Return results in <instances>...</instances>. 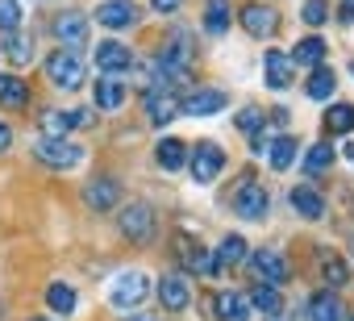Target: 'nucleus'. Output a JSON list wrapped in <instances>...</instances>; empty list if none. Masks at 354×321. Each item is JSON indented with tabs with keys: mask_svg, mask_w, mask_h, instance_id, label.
Listing matches in <instances>:
<instances>
[{
	"mask_svg": "<svg viewBox=\"0 0 354 321\" xmlns=\"http://www.w3.org/2000/svg\"><path fill=\"white\" fill-rule=\"evenodd\" d=\"M46 75H50V84H55V88H63V92H75V88L84 84V59L59 46V51L46 59Z\"/></svg>",
	"mask_w": 354,
	"mask_h": 321,
	"instance_id": "obj_1",
	"label": "nucleus"
},
{
	"mask_svg": "<svg viewBox=\"0 0 354 321\" xmlns=\"http://www.w3.org/2000/svg\"><path fill=\"white\" fill-rule=\"evenodd\" d=\"M121 234L129 238V242H150L154 238V209L146 205V201H133V205H125L121 209Z\"/></svg>",
	"mask_w": 354,
	"mask_h": 321,
	"instance_id": "obj_2",
	"label": "nucleus"
},
{
	"mask_svg": "<svg viewBox=\"0 0 354 321\" xmlns=\"http://www.w3.org/2000/svg\"><path fill=\"white\" fill-rule=\"evenodd\" d=\"M38 158H42L46 167L67 172V167H75L80 158H84V146H75V142H67V138H42V142H38Z\"/></svg>",
	"mask_w": 354,
	"mask_h": 321,
	"instance_id": "obj_3",
	"label": "nucleus"
},
{
	"mask_svg": "<svg viewBox=\"0 0 354 321\" xmlns=\"http://www.w3.org/2000/svg\"><path fill=\"white\" fill-rule=\"evenodd\" d=\"M188 167H192L196 184H213V180L221 176V167H225V154H221L217 142H201V146L192 150V158H188Z\"/></svg>",
	"mask_w": 354,
	"mask_h": 321,
	"instance_id": "obj_4",
	"label": "nucleus"
},
{
	"mask_svg": "<svg viewBox=\"0 0 354 321\" xmlns=\"http://www.w3.org/2000/svg\"><path fill=\"white\" fill-rule=\"evenodd\" d=\"M267 188L263 184H254V180H242V188L234 192V209L246 217V221H263L267 217Z\"/></svg>",
	"mask_w": 354,
	"mask_h": 321,
	"instance_id": "obj_5",
	"label": "nucleus"
},
{
	"mask_svg": "<svg viewBox=\"0 0 354 321\" xmlns=\"http://www.w3.org/2000/svg\"><path fill=\"white\" fill-rule=\"evenodd\" d=\"M171 246H175V255H180V263H184L188 271H201V275H205V271H217V263L209 259V250H205L192 234H175Z\"/></svg>",
	"mask_w": 354,
	"mask_h": 321,
	"instance_id": "obj_6",
	"label": "nucleus"
},
{
	"mask_svg": "<svg viewBox=\"0 0 354 321\" xmlns=\"http://www.w3.org/2000/svg\"><path fill=\"white\" fill-rule=\"evenodd\" d=\"M96 26L129 30V26H138V5H133V0H104V5L96 9Z\"/></svg>",
	"mask_w": 354,
	"mask_h": 321,
	"instance_id": "obj_7",
	"label": "nucleus"
},
{
	"mask_svg": "<svg viewBox=\"0 0 354 321\" xmlns=\"http://www.w3.org/2000/svg\"><path fill=\"white\" fill-rule=\"evenodd\" d=\"M242 26H246L250 38H271V34L279 30V13H275L271 5H259V0H254V5L242 9Z\"/></svg>",
	"mask_w": 354,
	"mask_h": 321,
	"instance_id": "obj_8",
	"label": "nucleus"
},
{
	"mask_svg": "<svg viewBox=\"0 0 354 321\" xmlns=\"http://www.w3.org/2000/svg\"><path fill=\"white\" fill-rule=\"evenodd\" d=\"M142 296H146V275H142V271L117 275V284H113V292H109V300H113L117 309H133V304H142Z\"/></svg>",
	"mask_w": 354,
	"mask_h": 321,
	"instance_id": "obj_9",
	"label": "nucleus"
},
{
	"mask_svg": "<svg viewBox=\"0 0 354 321\" xmlns=\"http://www.w3.org/2000/svg\"><path fill=\"white\" fill-rule=\"evenodd\" d=\"M221 109H225V92H217V88H196L180 100V113H188V117H209Z\"/></svg>",
	"mask_w": 354,
	"mask_h": 321,
	"instance_id": "obj_10",
	"label": "nucleus"
},
{
	"mask_svg": "<svg viewBox=\"0 0 354 321\" xmlns=\"http://www.w3.org/2000/svg\"><path fill=\"white\" fill-rule=\"evenodd\" d=\"M154 292H158V300H162L167 313H180V309H188V300H192V288H188L184 275H162Z\"/></svg>",
	"mask_w": 354,
	"mask_h": 321,
	"instance_id": "obj_11",
	"label": "nucleus"
},
{
	"mask_svg": "<svg viewBox=\"0 0 354 321\" xmlns=\"http://www.w3.org/2000/svg\"><path fill=\"white\" fill-rule=\"evenodd\" d=\"M0 55H5L13 67H26V63H34V38L21 34V30L0 34Z\"/></svg>",
	"mask_w": 354,
	"mask_h": 321,
	"instance_id": "obj_12",
	"label": "nucleus"
},
{
	"mask_svg": "<svg viewBox=\"0 0 354 321\" xmlns=\"http://www.w3.org/2000/svg\"><path fill=\"white\" fill-rule=\"evenodd\" d=\"M55 34H59L63 46H84V42H88V21H84V13H59V17H55Z\"/></svg>",
	"mask_w": 354,
	"mask_h": 321,
	"instance_id": "obj_13",
	"label": "nucleus"
},
{
	"mask_svg": "<svg viewBox=\"0 0 354 321\" xmlns=\"http://www.w3.org/2000/svg\"><path fill=\"white\" fill-rule=\"evenodd\" d=\"M288 201H292V209H296L300 217H308V221H321V217H325V201H321V192H317V188H308V184L292 188V192H288Z\"/></svg>",
	"mask_w": 354,
	"mask_h": 321,
	"instance_id": "obj_14",
	"label": "nucleus"
},
{
	"mask_svg": "<svg viewBox=\"0 0 354 321\" xmlns=\"http://www.w3.org/2000/svg\"><path fill=\"white\" fill-rule=\"evenodd\" d=\"M129 63H133L129 46H121V42H100L96 46V67L100 71H129Z\"/></svg>",
	"mask_w": 354,
	"mask_h": 321,
	"instance_id": "obj_15",
	"label": "nucleus"
},
{
	"mask_svg": "<svg viewBox=\"0 0 354 321\" xmlns=\"http://www.w3.org/2000/svg\"><path fill=\"white\" fill-rule=\"evenodd\" d=\"M254 271H259L263 284H283L288 279V263L275 250H254Z\"/></svg>",
	"mask_w": 354,
	"mask_h": 321,
	"instance_id": "obj_16",
	"label": "nucleus"
},
{
	"mask_svg": "<svg viewBox=\"0 0 354 321\" xmlns=\"http://www.w3.org/2000/svg\"><path fill=\"white\" fill-rule=\"evenodd\" d=\"M217 317L221 321H250V300L242 292L225 288V292H217Z\"/></svg>",
	"mask_w": 354,
	"mask_h": 321,
	"instance_id": "obj_17",
	"label": "nucleus"
},
{
	"mask_svg": "<svg viewBox=\"0 0 354 321\" xmlns=\"http://www.w3.org/2000/svg\"><path fill=\"white\" fill-rule=\"evenodd\" d=\"M263 67H267V84L271 88H288L292 84V59H288V51H267V59H263Z\"/></svg>",
	"mask_w": 354,
	"mask_h": 321,
	"instance_id": "obj_18",
	"label": "nucleus"
},
{
	"mask_svg": "<svg viewBox=\"0 0 354 321\" xmlns=\"http://www.w3.org/2000/svg\"><path fill=\"white\" fill-rule=\"evenodd\" d=\"M146 113H150V121H154V125H167L175 113H180V100H175L171 92H162V96H158V88H150V92H146Z\"/></svg>",
	"mask_w": 354,
	"mask_h": 321,
	"instance_id": "obj_19",
	"label": "nucleus"
},
{
	"mask_svg": "<svg viewBox=\"0 0 354 321\" xmlns=\"http://www.w3.org/2000/svg\"><path fill=\"white\" fill-rule=\"evenodd\" d=\"M117 196H121V188H117V180H109V176H104V180H92L88 192H84V201H88L96 213H100V209H113Z\"/></svg>",
	"mask_w": 354,
	"mask_h": 321,
	"instance_id": "obj_20",
	"label": "nucleus"
},
{
	"mask_svg": "<svg viewBox=\"0 0 354 321\" xmlns=\"http://www.w3.org/2000/svg\"><path fill=\"white\" fill-rule=\"evenodd\" d=\"M154 154H158V167H162V172H180V167L188 163V146H184L180 138H162Z\"/></svg>",
	"mask_w": 354,
	"mask_h": 321,
	"instance_id": "obj_21",
	"label": "nucleus"
},
{
	"mask_svg": "<svg viewBox=\"0 0 354 321\" xmlns=\"http://www.w3.org/2000/svg\"><path fill=\"white\" fill-rule=\"evenodd\" d=\"M325 55H329V51H325L321 38H304V42H296V51H292L288 59H292V67H321Z\"/></svg>",
	"mask_w": 354,
	"mask_h": 321,
	"instance_id": "obj_22",
	"label": "nucleus"
},
{
	"mask_svg": "<svg viewBox=\"0 0 354 321\" xmlns=\"http://www.w3.org/2000/svg\"><path fill=\"white\" fill-rule=\"evenodd\" d=\"M333 88H337L333 67H325V63H321V67H313V75H308V88H304V92H308L313 100H329V96H333Z\"/></svg>",
	"mask_w": 354,
	"mask_h": 321,
	"instance_id": "obj_23",
	"label": "nucleus"
},
{
	"mask_svg": "<svg viewBox=\"0 0 354 321\" xmlns=\"http://www.w3.org/2000/svg\"><path fill=\"white\" fill-rule=\"evenodd\" d=\"M308 321H342V304L333 292H317L308 300Z\"/></svg>",
	"mask_w": 354,
	"mask_h": 321,
	"instance_id": "obj_24",
	"label": "nucleus"
},
{
	"mask_svg": "<svg viewBox=\"0 0 354 321\" xmlns=\"http://www.w3.org/2000/svg\"><path fill=\"white\" fill-rule=\"evenodd\" d=\"M0 104L5 109H26L30 104V88L13 75H0Z\"/></svg>",
	"mask_w": 354,
	"mask_h": 321,
	"instance_id": "obj_25",
	"label": "nucleus"
},
{
	"mask_svg": "<svg viewBox=\"0 0 354 321\" xmlns=\"http://www.w3.org/2000/svg\"><path fill=\"white\" fill-rule=\"evenodd\" d=\"M267 154H271V167H275V172H288V167L296 163V138H288V134L275 138V142L267 146Z\"/></svg>",
	"mask_w": 354,
	"mask_h": 321,
	"instance_id": "obj_26",
	"label": "nucleus"
},
{
	"mask_svg": "<svg viewBox=\"0 0 354 321\" xmlns=\"http://www.w3.org/2000/svg\"><path fill=\"white\" fill-rule=\"evenodd\" d=\"M125 104V88L121 80H96V109H121Z\"/></svg>",
	"mask_w": 354,
	"mask_h": 321,
	"instance_id": "obj_27",
	"label": "nucleus"
},
{
	"mask_svg": "<svg viewBox=\"0 0 354 321\" xmlns=\"http://www.w3.org/2000/svg\"><path fill=\"white\" fill-rule=\"evenodd\" d=\"M250 304H254L259 313H267V317H279V313H283V296L275 292V284H263V288H254Z\"/></svg>",
	"mask_w": 354,
	"mask_h": 321,
	"instance_id": "obj_28",
	"label": "nucleus"
},
{
	"mask_svg": "<svg viewBox=\"0 0 354 321\" xmlns=\"http://www.w3.org/2000/svg\"><path fill=\"white\" fill-rule=\"evenodd\" d=\"M205 30L217 38L230 30V0H209V9H205Z\"/></svg>",
	"mask_w": 354,
	"mask_h": 321,
	"instance_id": "obj_29",
	"label": "nucleus"
},
{
	"mask_svg": "<svg viewBox=\"0 0 354 321\" xmlns=\"http://www.w3.org/2000/svg\"><path fill=\"white\" fill-rule=\"evenodd\" d=\"M242 259H246V242H242L238 234H230V238L217 246V259H213V263H217V267H238Z\"/></svg>",
	"mask_w": 354,
	"mask_h": 321,
	"instance_id": "obj_30",
	"label": "nucleus"
},
{
	"mask_svg": "<svg viewBox=\"0 0 354 321\" xmlns=\"http://www.w3.org/2000/svg\"><path fill=\"white\" fill-rule=\"evenodd\" d=\"M325 125H329V134H350L354 129V104H333L325 113Z\"/></svg>",
	"mask_w": 354,
	"mask_h": 321,
	"instance_id": "obj_31",
	"label": "nucleus"
},
{
	"mask_svg": "<svg viewBox=\"0 0 354 321\" xmlns=\"http://www.w3.org/2000/svg\"><path fill=\"white\" fill-rule=\"evenodd\" d=\"M46 304H50L55 313H71V309H75V288H67V284H50V288H46Z\"/></svg>",
	"mask_w": 354,
	"mask_h": 321,
	"instance_id": "obj_32",
	"label": "nucleus"
},
{
	"mask_svg": "<svg viewBox=\"0 0 354 321\" xmlns=\"http://www.w3.org/2000/svg\"><path fill=\"white\" fill-rule=\"evenodd\" d=\"M329 163H333V146L329 142H317L313 150H308V158H304V172H329Z\"/></svg>",
	"mask_w": 354,
	"mask_h": 321,
	"instance_id": "obj_33",
	"label": "nucleus"
},
{
	"mask_svg": "<svg viewBox=\"0 0 354 321\" xmlns=\"http://www.w3.org/2000/svg\"><path fill=\"white\" fill-rule=\"evenodd\" d=\"M321 271H325V279H329V288H342V284L350 279V271H346V263H342V255H325V259H321Z\"/></svg>",
	"mask_w": 354,
	"mask_h": 321,
	"instance_id": "obj_34",
	"label": "nucleus"
},
{
	"mask_svg": "<svg viewBox=\"0 0 354 321\" xmlns=\"http://www.w3.org/2000/svg\"><path fill=\"white\" fill-rule=\"evenodd\" d=\"M21 26V5L17 0H0V34H9Z\"/></svg>",
	"mask_w": 354,
	"mask_h": 321,
	"instance_id": "obj_35",
	"label": "nucleus"
},
{
	"mask_svg": "<svg viewBox=\"0 0 354 321\" xmlns=\"http://www.w3.org/2000/svg\"><path fill=\"white\" fill-rule=\"evenodd\" d=\"M42 125H46V134H50V138H63L75 121H71V113H46V117H42Z\"/></svg>",
	"mask_w": 354,
	"mask_h": 321,
	"instance_id": "obj_36",
	"label": "nucleus"
},
{
	"mask_svg": "<svg viewBox=\"0 0 354 321\" xmlns=\"http://www.w3.org/2000/svg\"><path fill=\"white\" fill-rule=\"evenodd\" d=\"M259 125H263V109H254V104H250V109H242V113H238V129H242V134H254Z\"/></svg>",
	"mask_w": 354,
	"mask_h": 321,
	"instance_id": "obj_37",
	"label": "nucleus"
},
{
	"mask_svg": "<svg viewBox=\"0 0 354 321\" xmlns=\"http://www.w3.org/2000/svg\"><path fill=\"white\" fill-rule=\"evenodd\" d=\"M304 21L308 26H325V0H308V5H304Z\"/></svg>",
	"mask_w": 354,
	"mask_h": 321,
	"instance_id": "obj_38",
	"label": "nucleus"
},
{
	"mask_svg": "<svg viewBox=\"0 0 354 321\" xmlns=\"http://www.w3.org/2000/svg\"><path fill=\"white\" fill-rule=\"evenodd\" d=\"M150 5H154L158 13H175V9H180V5H184V0H150Z\"/></svg>",
	"mask_w": 354,
	"mask_h": 321,
	"instance_id": "obj_39",
	"label": "nucleus"
},
{
	"mask_svg": "<svg viewBox=\"0 0 354 321\" xmlns=\"http://www.w3.org/2000/svg\"><path fill=\"white\" fill-rule=\"evenodd\" d=\"M337 17H342L346 26H354V0H342V9H337Z\"/></svg>",
	"mask_w": 354,
	"mask_h": 321,
	"instance_id": "obj_40",
	"label": "nucleus"
},
{
	"mask_svg": "<svg viewBox=\"0 0 354 321\" xmlns=\"http://www.w3.org/2000/svg\"><path fill=\"white\" fill-rule=\"evenodd\" d=\"M9 146H13V129H9V125H5V121H0V154H5V150H9Z\"/></svg>",
	"mask_w": 354,
	"mask_h": 321,
	"instance_id": "obj_41",
	"label": "nucleus"
},
{
	"mask_svg": "<svg viewBox=\"0 0 354 321\" xmlns=\"http://www.w3.org/2000/svg\"><path fill=\"white\" fill-rule=\"evenodd\" d=\"M346 154H350V158H354V142H350V146H346Z\"/></svg>",
	"mask_w": 354,
	"mask_h": 321,
	"instance_id": "obj_42",
	"label": "nucleus"
},
{
	"mask_svg": "<svg viewBox=\"0 0 354 321\" xmlns=\"http://www.w3.org/2000/svg\"><path fill=\"white\" fill-rule=\"evenodd\" d=\"M133 321H158V317H133Z\"/></svg>",
	"mask_w": 354,
	"mask_h": 321,
	"instance_id": "obj_43",
	"label": "nucleus"
},
{
	"mask_svg": "<svg viewBox=\"0 0 354 321\" xmlns=\"http://www.w3.org/2000/svg\"><path fill=\"white\" fill-rule=\"evenodd\" d=\"M30 321H50V317H30Z\"/></svg>",
	"mask_w": 354,
	"mask_h": 321,
	"instance_id": "obj_44",
	"label": "nucleus"
}]
</instances>
